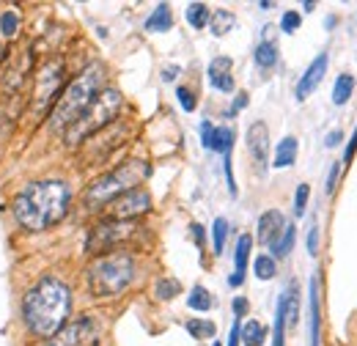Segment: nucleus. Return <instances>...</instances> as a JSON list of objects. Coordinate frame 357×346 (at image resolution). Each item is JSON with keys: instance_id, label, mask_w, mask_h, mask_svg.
<instances>
[{"instance_id": "nucleus-1", "label": "nucleus", "mask_w": 357, "mask_h": 346, "mask_svg": "<svg viewBox=\"0 0 357 346\" xmlns=\"http://www.w3.org/2000/svg\"><path fill=\"white\" fill-rule=\"evenodd\" d=\"M72 308H75L72 286L58 275H42L22 294L20 316H22L28 336L39 341H50L72 319Z\"/></svg>"}, {"instance_id": "nucleus-2", "label": "nucleus", "mask_w": 357, "mask_h": 346, "mask_svg": "<svg viewBox=\"0 0 357 346\" xmlns=\"http://www.w3.org/2000/svg\"><path fill=\"white\" fill-rule=\"evenodd\" d=\"M72 206V187L61 179H36L25 184L14 201H11V215L17 225L28 234H39L52 225H58L69 215Z\"/></svg>"}, {"instance_id": "nucleus-3", "label": "nucleus", "mask_w": 357, "mask_h": 346, "mask_svg": "<svg viewBox=\"0 0 357 346\" xmlns=\"http://www.w3.org/2000/svg\"><path fill=\"white\" fill-rule=\"evenodd\" d=\"M105 77H107L105 66L102 63H91L75 80H69L66 88H63V93L58 96V102L52 105L50 116H47L50 130L58 132V135H63V132L69 130L89 110L91 102L105 91Z\"/></svg>"}, {"instance_id": "nucleus-4", "label": "nucleus", "mask_w": 357, "mask_h": 346, "mask_svg": "<svg viewBox=\"0 0 357 346\" xmlns=\"http://www.w3.org/2000/svg\"><path fill=\"white\" fill-rule=\"evenodd\" d=\"M135 272H137V264L130 250H113V253L96 256L86 266L89 294L93 300H113L132 286Z\"/></svg>"}, {"instance_id": "nucleus-5", "label": "nucleus", "mask_w": 357, "mask_h": 346, "mask_svg": "<svg viewBox=\"0 0 357 346\" xmlns=\"http://www.w3.org/2000/svg\"><path fill=\"white\" fill-rule=\"evenodd\" d=\"M151 176V165L143 163V160H127L121 163L119 168L102 173L99 179H93L83 195V204L89 212H96V209H105L110 206L116 198H121L124 193H130L135 187L143 184V179Z\"/></svg>"}, {"instance_id": "nucleus-6", "label": "nucleus", "mask_w": 357, "mask_h": 346, "mask_svg": "<svg viewBox=\"0 0 357 346\" xmlns=\"http://www.w3.org/2000/svg\"><path fill=\"white\" fill-rule=\"evenodd\" d=\"M121 107H124V96H121V91H119V88H105V91L91 102L89 110H86L69 130L61 135L63 143H66L69 149L83 146V143L91 140L93 135H99L102 130H107V127L119 119Z\"/></svg>"}, {"instance_id": "nucleus-7", "label": "nucleus", "mask_w": 357, "mask_h": 346, "mask_svg": "<svg viewBox=\"0 0 357 346\" xmlns=\"http://www.w3.org/2000/svg\"><path fill=\"white\" fill-rule=\"evenodd\" d=\"M66 63L63 58H50L45 61L36 75H33V96H31V116L36 121H42L50 116L52 105L58 102V96L63 93L66 88Z\"/></svg>"}, {"instance_id": "nucleus-8", "label": "nucleus", "mask_w": 357, "mask_h": 346, "mask_svg": "<svg viewBox=\"0 0 357 346\" xmlns=\"http://www.w3.org/2000/svg\"><path fill=\"white\" fill-rule=\"evenodd\" d=\"M137 234H140V225H137V223L110 220V217H107V220H99V223L89 231L86 253L96 259V256H105V253L121 250L127 242H132Z\"/></svg>"}, {"instance_id": "nucleus-9", "label": "nucleus", "mask_w": 357, "mask_h": 346, "mask_svg": "<svg viewBox=\"0 0 357 346\" xmlns=\"http://www.w3.org/2000/svg\"><path fill=\"white\" fill-rule=\"evenodd\" d=\"M102 338V319L93 313H77L69 319L45 346H93Z\"/></svg>"}, {"instance_id": "nucleus-10", "label": "nucleus", "mask_w": 357, "mask_h": 346, "mask_svg": "<svg viewBox=\"0 0 357 346\" xmlns=\"http://www.w3.org/2000/svg\"><path fill=\"white\" fill-rule=\"evenodd\" d=\"M149 212H151V195L143 187H135L130 193H124L121 198H116L107 206L110 220H127V223H137L140 217L149 215Z\"/></svg>"}, {"instance_id": "nucleus-11", "label": "nucleus", "mask_w": 357, "mask_h": 346, "mask_svg": "<svg viewBox=\"0 0 357 346\" xmlns=\"http://www.w3.org/2000/svg\"><path fill=\"white\" fill-rule=\"evenodd\" d=\"M327 66H330L327 52H321V55H316V58H313L311 66H308V69L303 72V77L297 80V88H294L297 102H305L313 91L319 88V83H321V80H324V75H327Z\"/></svg>"}, {"instance_id": "nucleus-12", "label": "nucleus", "mask_w": 357, "mask_h": 346, "mask_svg": "<svg viewBox=\"0 0 357 346\" xmlns=\"http://www.w3.org/2000/svg\"><path fill=\"white\" fill-rule=\"evenodd\" d=\"M245 143H248V151L253 157V163L261 168V173L267 171L269 163V130L264 121H256L248 127V135H245Z\"/></svg>"}, {"instance_id": "nucleus-13", "label": "nucleus", "mask_w": 357, "mask_h": 346, "mask_svg": "<svg viewBox=\"0 0 357 346\" xmlns=\"http://www.w3.org/2000/svg\"><path fill=\"white\" fill-rule=\"evenodd\" d=\"M206 77H209V86L220 93H231L234 91V61L228 55H218L212 58L209 69H206Z\"/></svg>"}, {"instance_id": "nucleus-14", "label": "nucleus", "mask_w": 357, "mask_h": 346, "mask_svg": "<svg viewBox=\"0 0 357 346\" xmlns=\"http://www.w3.org/2000/svg\"><path fill=\"white\" fill-rule=\"evenodd\" d=\"M250 250H253V236L242 234L236 239V250H234V272L228 275V286L231 289H239L245 283V269H248V261H250Z\"/></svg>"}, {"instance_id": "nucleus-15", "label": "nucleus", "mask_w": 357, "mask_h": 346, "mask_svg": "<svg viewBox=\"0 0 357 346\" xmlns=\"http://www.w3.org/2000/svg\"><path fill=\"white\" fill-rule=\"evenodd\" d=\"M308 327H311V346H321V303H319V275L308 283Z\"/></svg>"}, {"instance_id": "nucleus-16", "label": "nucleus", "mask_w": 357, "mask_h": 346, "mask_svg": "<svg viewBox=\"0 0 357 346\" xmlns=\"http://www.w3.org/2000/svg\"><path fill=\"white\" fill-rule=\"evenodd\" d=\"M283 228H286V217H283V212H278V209H267V212H261L259 225H256L259 242L269 248V245L278 239V234H280Z\"/></svg>"}, {"instance_id": "nucleus-17", "label": "nucleus", "mask_w": 357, "mask_h": 346, "mask_svg": "<svg viewBox=\"0 0 357 346\" xmlns=\"http://www.w3.org/2000/svg\"><path fill=\"white\" fill-rule=\"evenodd\" d=\"M297 151H300V143L294 135H286L278 146H275V157H272V168L275 171H283V168H291L297 163Z\"/></svg>"}, {"instance_id": "nucleus-18", "label": "nucleus", "mask_w": 357, "mask_h": 346, "mask_svg": "<svg viewBox=\"0 0 357 346\" xmlns=\"http://www.w3.org/2000/svg\"><path fill=\"white\" fill-rule=\"evenodd\" d=\"M143 28L149 31V33H168L171 28H174V14H171V6L168 3H160L149 17H146V22H143Z\"/></svg>"}, {"instance_id": "nucleus-19", "label": "nucleus", "mask_w": 357, "mask_h": 346, "mask_svg": "<svg viewBox=\"0 0 357 346\" xmlns=\"http://www.w3.org/2000/svg\"><path fill=\"white\" fill-rule=\"evenodd\" d=\"M280 297H283V310H286V327H297V322H300V300H303L300 297V283L291 280Z\"/></svg>"}, {"instance_id": "nucleus-20", "label": "nucleus", "mask_w": 357, "mask_h": 346, "mask_svg": "<svg viewBox=\"0 0 357 346\" xmlns=\"http://www.w3.org/2000/svg\"><path fill=\"white\" fill-rule=\"evenodd\" d=\"M294 239H297V228H294V223H286V228L278 234V239L269 245V256L278 261V259H286L289 253H291V248H294Z\"/></svg>"}, {"instance_id": "nucleus-21", "label": "nucleus", "mask_w": 357, "mask_h": 346, "mask_svg": "<svg viewBox=\"0 0 357 346\" xmlns=\"http://www.w3.org/2000/svg\"><path fill=\"white\" fill-rule=\"evenodd\" d=\"M234 28H236V14H234V11H228V8L212 11V17H209V31H212V36L223 39Z\"/></svg>"}, {"instance_id": "nucleus-22", "label": "nucleus", "mask_w": 357, "mask_h": 346, "mask_svg": "<svg viewBox=\"0 0 357 346\" xmlns=\"http://www.w3.org/2000/svg\"><path fill=\"white\" fill-rule=\"evenodd\" d=\"M20 25H22L20 8H3L0 11V39L3 42H14L20 36Z\"/></svg>"}, {"instance_id": "nucleus-23", "label": "nucleus", "mask_w": 357, "mask_h": 346, "mask_svg": "<svg viewBox=\"0 0 357 346\" xmlns=\"http://www.w3.org/2000/svg\"><path fill=\"white\" fill-rule=\"evenodd\" d=\"M278 58H280V50H278V42H259L256 52H253V61L259 69H275L278 66Z\"/></svg>"}, {"instance_id": "nucleus-24", "label": "nucleus", "mask_w": 357, "mask_h": 346, "mask_svg": "<svg viewBox=\"0 0 357 346\" xmlns=\"http://www.w3.org/2000/svg\"><path fill=\"white\" fill-rule=\"evenodd\" d=\"M187 308H192L198 313H209L215 308V294L204 286H192L190 294H187Z\"/></svg>"}, {"instance_id": "nucleus-25", "label": "nucleus", "mask_w": 357, "mask_h": 346, "mask_svg": "<svg viewBox=\"0 0 357 346\" xmlns=\"http://www.w3.org/2000/svg\"><path fill=\"white\" fill-rule=\"evenodd\" d=\"M209 17H212V11H209V6H206V3H190V6H187V11H184L187 25H190V28H195V31L209 28Z\"/></svg>"}, {"instance_id": "nucleus-26", "label": "nucleus", "mask_w": 357, "mask_h": 346, "mask_svg": "<svg viewBox=\"0 0 357 346\" xmlns=\"http://www.w3.org/2000/svg\"><path fill=\"white\" fill-rule=\"evenodd\" d=\"M239 338H242V344L245 346H261L264 341H267V327H264L261 322L250 319V322H245V324H242Z\"/></svg>"}, {"instance_id": "nucleus-27", "label": "nucleus", "mask_w": 357, "mask_h": 346, "mask_svg": "<svg viewBox=\"0 0 357 346\" xmlns=\"http://www.w3.org/2000/svg\"><path fill=\"white\" fill-rule=\"evenodd\" d=\"M206 149L218 151V154H231V149H234V130L231 127H215Z\"/></svg>"}, {"instance_id": "nucleus-28", "label": "nucleus", "mask_w": 357, "mask_h": 346, "mask_svg": "<svg viewBox=\"0 0 357 346\" xmlns=\"http://www.w3.org/2000/svg\"><path fill=\"white\" fill-rule=\"evenodd\" d=\"M184 327H187V333H190L195 341H209V338L218 336V324L209 322V319H190Z\"/></svg>"}, {"instance_id": "nucleus-29", "label": "nucleus", "mask_w": 357, "mask_h": 346, "mask_svg": "<svg viewBox=\"0 0 357 346\" xmlns=\"http://www.w3.org/2000/svg\"><path fill=\"white\" fill-rule=\"evenodd\" d=\"M178 294H181V283H178L176 278H160L154 283V297L160 303H171V300H176Z\"/></svg>"}, {"instance_id": "nucleus-30", "label": "nucleus", "mask_w": 357, "mask_h": 346, "mask_svg": "<svg viewBox=\"0 0 357 346\" xmlns=\"http://www.w3.org/2000/svg\"><path fill=\"white\" fill-rule=\"evenodd\" d=\"M253 275H256L259 280H272V278L278 275V261L272 259L269 253L256 256V259H253Z\"/></svg>"}, {"instance_id": "nucleus-31", "label": "nucleus", "mask_w": 357, "mask_h": 346, "mask_svg": "<svg viewBox=\"0 0 357 346\" xmlns=\"http://www.w3.org/2000/svg\"><path fill=\"white\" fill-rule=\"evenodd\" d=\"M272 346H286V310H283V297H278V308H275Z\"/></svg>"}, {"instance_id": "nucleus-32", "label": "nucleus", "mask_w": 357, "mask_h": 346, "mask_svg": "<svg viewBox=\"0 0 357 346\" xmlns=\"http://www.w3.org/2000/svg\"><path fill=\"white\" fill-rule=\"evenodd\" d=\"M352 91H355V77L352 75H341L335 80V88H333V102L335 105H347L349 96H352Z\"/></svg>"}, {"instance_id": "nucleus-33", "label": "nucleus", "mask_w": 357, "mask_h": 346, "mask_svg": "<svg viewBox=\"0 0 357 346\" xmlns=\"http://www.w3.org/2000/svg\"><path fill=\"white\" fill-rule=\"evenodd\" d=\"M228 231H231V225H228V220H225V217H218V220L212 223V248H215V256H220V253L225 250Z\"/></svg>"}, {"instance_id": "nucleus-34", "label": "nucleus", "mask_w": 357, "mask_h": 346, "mask_svg": "<svg viewBox=\"0 0 357 346\" xmlns=\"http://www.w3.org/2000/svg\"><path fill=\"white\" fill-rule=\"evenodd\" d=\"M300 25H303V14L300 11H283V17H280V31L283 33H297Z\"/></svg>"}, {"instance_id": "nucleus-35", "label": "nucleus", "mask_w": 357, "mask_h": 346, "mask_svg": "<svg viewBox=\"0 0 357 346\" xmlns=\"http://www.w3.org/2000/svg\"><path fill=\"white\" fill-rule=\"evenodd\" d=\"M308 198H311V187L303 181L294 193V217H303L305 215V206H308Z\"/></svg>"}, {"instance_id": "nucleus-36", "label": "nucleus", "mask_w": 357, "mask_h": 346, "mask_svg": "<svg viewBox=\"0 0 357 346\" xmlns=\"http://www.w3.org/2000/svg\"><path fill=\"white\" fill-rule=\"evenodd\" d=\"M176 99H178V105H181V110L184 113H192L195 110V91L192 88H187V86H178L176 88Z\"/></svg>"}, {"instance_id": "nucleus-37", "label": "nucleus", "mask_w": 357, "mask_h": 346, "mask_svg": "<svg viewBox=\"0 0 357 346\" xmlns=\"http://www.w3.org/2000/svg\"><path fill=\"white\" fill-rule=\"evenodd\" d=\"M338 176H341V163H333V165H330V176H327V181H324V193H327V195L335 193Z\"/></svg>"}, {"instance_id": "nucleus-38", "label": "nucleus", "mask_w": 357, "mask_h": 346, "mask_svg": "<svg viewBox=\"0 0 357 346\" xmlns=\"http://www.w3.org/2000/svg\"><path fill=\"white\" fill-rule=\"evenodd\" d=\"M223 168L225 181H228V193H231V198H236V181H234V168H231V154H223Z\"/></svg>"}, {"instance_id": "nucleus-39", "label": "nucleus", "mask_w": 357, "mask_h": 346, "mask_svg": "<svg viewBox=\"0 0 357 346\" xmlns=\"http://www.w3.org/2000/svg\"><path fill=\"white\" fill-rule=\"evenodd\" d=\"M245 107H248V91H239L236 99H234V105L228 107V116H236V113L245 110Z\"/></svg>"}, {"instance_id": "nucleus-40", "label": "nucleus", "mask_w": 357, "mask_h": 346, "mask_svg": "<svg viewBox=\"0 0 357 346\" xmlns=\"http://www.w3.org/2000/svg\"><path fill=\"white\" fill-rule=\"evenodd\" d=\"M190 234H192V242H195L198 248H204V245H206V231H204V225H201V223H192V225H190Z\"/></svg>"}, {"instance_id": "nucleus-41", "label": "nucleus", "mask_w": 357, "mask_h": 346, "mask_svg": "<svg viewBox=\"0 0 357 346\" xmlns=\"http://www.w3.org/2000/svg\"><path fill=\"white\" fill-rule=\"evenodd\" d=\"M308 253H311V256L319 253V225H316V223H313L311 231H308Z\"/></svg>"}, {"instance_id": "nucleus-42", "label": "nucleus", "mask_w": 357, "mask_h": 346, "mask_svg": "<svg viewBox=\"0 0 357 346\" xmlns=\"http://www.w3.org/2000/svg\"><path fill=\"white\" fill-rule=\"evenodd\" d=\"M248 310H250V303H248V297H236V300H234V316H236V322H239V319H242Z\"/></svg>"}, {"instance_id": "nucleus-43", "label": "nucleus", "mask_w": 357, "mask_h": 346, "mask_svg": "<svg viewBox=\"0 0 357 346\" xmlns=\"http://www.w3.org/2000/svg\"><path fill=\"white\" fill-rule=\"evenodd\" d=\"M341 140H344V132H341V130H333L330 135H327V137H324V146H327V149H335V146H338Z\"/></svg>"}, {"instance_id": "nucleus-44", "label": "nucleus", "mask_w": 357, "mask_h": 346, "mask_svg": "<svg viewBox=\"0 0 357 346\" xmlns=\"http://www.w3.org/2000/svg\"><path fill=\"white\" fill-rule=\"evenodd\" d=\"M355 151H357V130H355V135L349 137V146H347V151H344V163H347V165L352 163V157H355Z\"/></svg>"}, {"instance_id": "nucleus-45", "label": "nucleus", "mask_w": 357, "mask_h": 346, "mask_svg": "<svg viewBox=\"0 0 357 346\" xmlns=\"http://www.w3.org/2000/svg\"><path fill=\"white\" fill-rule=\"evenodd\" d=\"M212 132H215V124H212V121H204V124H201V143H204V149L209 146V137H212Z\"/></svg>"}, {"instance_id": "nucleus-46", "label": "nucleus", "mask_w": 357, "mask_h": 346, "mask_svg": "<svg viewBox=\"0 0 357 346\" xmlns=\"http://www.w3.org/2000/svg\"><path fill=\"white\" fill-rule=\"evenodd\" d=\"M178 75H181L178 66H165V69H162V80H165V83H174Z\"/></svg>"}, {"instance_id": "nucleus-47", "label": "nucleus", "mask_w": 357, "mask_h": 346, "mask_svg": "<svg viewBox=\"0 0 357 346\" xmlns=\"http://www.w3.org/2000/svg\"><path fill=\"white\" fill-rule=\"evenodd\" d=\"M6 58H8V50H6V42H3V39H0V63H3V61H6Z\"/></svg>"}, {"instance_id": "nucleus-48", "label": "nucleus", "mask_w": 357, "mask_h": 346, "mask_svg": "<svg viewBox=\"0 0 357 346\" xmlns=\"http://www.w3.org/2000/svg\"><path fill=\"white\" fill-rule=\"evenodd\" d=\"M303 8H305V11H313V8H316V3H313V0H308V3H303Z\"/></svg>"}, {"instance_id": "nucleus-49", "label": "nucleus", "mask_w": 357, "mask_h": 346, "mask_svg": "<svg viewBox=\"0 0 357 346\" xmlns=\"http://www.w3.org/2000/svg\"><path fill=\"white\" fill-rule=\"evenodd\" d=\"M212 346H223V344H220V341H215V344H212Z\"/></svg>"}]
</instances>
